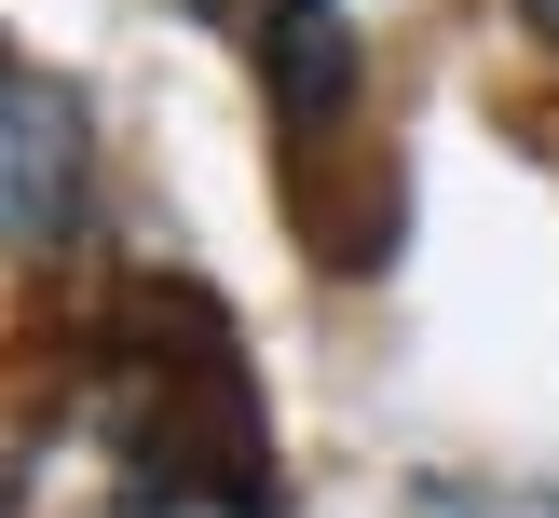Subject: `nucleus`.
Returning <instances> with one entry per match:
<instances>
[{"label": "nucleus", "mask_w": 559, "mask_h": 518, "mask_svg": "<svg viewBox=\"0 0 559 518\" xmlns=\"http://www.w3.org/2000/svg\"><path fill=\"white\" fill-rule=\"evenodd\" d=\"M0 164H14V260L27 273H55L82 245V82H55V69H14L0 82Z\"/></svg>", "instance_id": "f257e3e1"}, {"label": "nucleus", "mask_w": 559, "mask_h": 518, "mask_svg": "<svg viewBox=\"0 0 559 518\" xmlns=\"http://www.w3.org/2000/svg\"><path fill=\"white\" fill-rule=\"evenodd\" d=\"M260 69H273V109L300 136H328L355 109V14L342 0H260Z\"/></svg>", "instance_id": "f03ea898"}, {"label": "nucleus", "mask_w": 559, "mask_h": 518, "mask_svg": "<svg viewBox=\"0 0 559 518\" xmlns=\"http://www.w3.org/2000/svg\"><path fill=\"white\" fill-rule=\"evenodd\" d=\"M478 518H559V491H506V505H478Z\"/></svg>", "instance_id": "7ed1b4c3"}, {"label": "nucleus", "mask_w": 559, "mask_h": 518, "mask_svg": "<svg viewBox=\"0 0 559 518\" xmlns=\"http://www.w3.org/2000/svg\"><path fill=\"white\" fill-rule=\"evenodd\" d=\"M519 14H533V41H546V55H559V0H519Z\"/></svg>", "instance_id": "20e7f679"}, {"label": "nucleus", "mask_w": 559, "mask_h": 518, "mask_svg": "<svg viewBox=\"0 0 559 518\" xmlns=\"http://www.w3.org/2000/svg\"><path fill=\"white\" fill-rule=\"evenodd\" d=\"M178 14H218V27H233V14H246V0H178Z\"/></svg>", "instance_id": "39448f33"}]
</instances>
